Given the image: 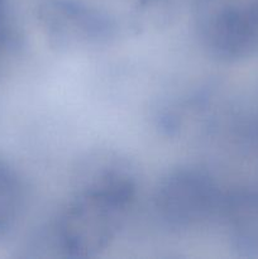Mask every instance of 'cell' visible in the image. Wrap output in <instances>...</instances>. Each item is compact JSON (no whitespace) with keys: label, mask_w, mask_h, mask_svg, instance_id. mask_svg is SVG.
Listing matches in <instances>:
<instances>
[{"label":"cell","mask_w":258,"mask_h":259,"mask_svg":"<svg viewBox=\"0 0 258 259\" xmlns=\"http://www.w3.org/2000/svg\"><path fill=\"white\" fill-rule=\"evenodd\" d=\"M224 195L209 172L199 167H179L157 185L154 210L167 228L190 232L218 219Z\"/></svg>","instance_id":"cell-2"},{"label":"cell","mask_w":258,"mask_h":259,"mask_svg":"<svg viewBox=\"0 0 258 259\" xmlns=\"http://www.w3.org/2000/svg\"><path fill=\"white\" fill-rule=\"evenodd\" d=\"M196 28L211 57L228 62L249 57L258 51V2L210 3Z\"/></svg>","instance_id":"cell-3"},{"label":"cell","mask_w":258,"mask_h":259,"mask_svg":"<svg viewBox=\"0 0 258 259\" xmlns=\"http://www.w3.org/2000/svg\"><path fill=\"white\" fill-rule=\"evenodd\" d=\"M13 35L8 19L7 0H0V65L12 48Z\"/></svg>","instance_id":"cell-6"},{"label":"cell","mask_w":258,"mask_h":259,"mask_svg":"<svg viewBox=\"0 0 258 259\" xmlns=\"http://www.w3.org/2000/svg\"><path fill=\"white\" fill-rule=\"evenodd\" d=\"M39 24L52 48L81 53L106 46L115 35V23L105 13L72 0H51L40 9Z\"/></svg>","instance_id":"cell-4"},{"label":"cell","mask_w":258,"mask_h":259,"mask_svg":"<svg viewBox=\"0 0 258 259\" xmlns=\"http://www.w3.org/2000/svg\"><path fill=\"white\" fill-rule=\"evenodd\" d=\"M134 196L136 182L123 163L99 164L58 217L37 233L30 249L39 258L95 257L116 239Z\"/></svg>","instance_id":"cell-1"},{"label":"cell","mask_w":258,"mask_h":259,"mask_svg":"<svg viewBox=\"0 0 258 259\" xmlns=\"http://www.w3.org/2000/svg\"><path fill=\"white\" fill-rule=\"evenodd\" d=\"M25 206V186L20 175L0 161V237L7 234L22 217Z\"/></svg>","instance_id":"cell-5"}]
</instances>
